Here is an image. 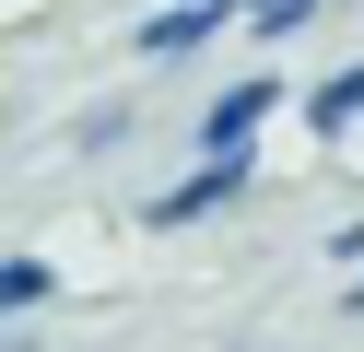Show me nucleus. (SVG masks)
<instances>
[{
  "label": "nucleus",
  "mask_w": 364,
  "mask_h": 352,
  "mask_svg": "<svg viewBox=\"0 0 364 352\" xmlns=\"http://www.w3.org/2000/svg\"><path fill=\"white\" fill-rule=\"evenodd\" d=\"M247 176H259V164H247V153H200V164H188V176H176V188H153V200H141V223H153V235H176V223H200V211H223V200H247Z\"/></svg>",
  "instance_id": "1"
},
{
  "label": "nucleus",
  "mask_w": 364,
  "mask_h": 352,
  "mask_svg": "<svg viewBox=\"0 0 364 352\" xmlns=\"http://www.w3.org/2000/svg\"><path fill=\"white\" fill-rule=\"evenodd\" d=\"M270 106H282V82H259V70H247L235 94H212V117H200V153H259Z\"/></svg>",
  "instance_id": "2"
},
{
  "label": "nucleus",
  "mask_w": 364,
  "mask_h": 352,
  "mask_svg": "<svg viewBox=\"0 0 364 352\" xmlns=\"http://www.w3.org/2000/svg\"><path fill=\"white\" fill-rule=\"evenodd\" d=\"M353 117H364V59H353V70H329V82L306 94V129H317V141H341Z\"/></svg>",
  "instance_id": "3"
},
{
  "label": "nucleus",
  "mask_w": 364,
  "mask_h": 352,
  "mask_svg": "<svg viewBox=\"0 0 364 352\" xmlns=\"http://www.w3.org/2000/svg\"><path fill=\"white\" fill-rule=\"evenodd\" d=\"M48 294H59V270H48V258H0V317H36Z\"/></svg>",
  "instance_id": "4"
},
{
  "label": "nucleus",
  "mask_w": 364,
  "mask_h": 352,
  "mask_svg": "<svg viewBox=\"0 0 364 352\" xmlns=\"http://www.w3.org/2000/svg\"><path fill=\"white\" fill-rule=\"evenodd\" d=\"M247 23L259 36H294V23H317V0H247Z\"/></svg>",
  "instance_id": "5"
},
{
  "label": "nucleus",
  "mask_w": 364,
  "mask_h": 352,
  "mask_svg": "<svg viewBox=\"0 0 364 352\" xmlns=\"http://www.w3.org/2000/svg\"><path fill=\"white\" fill-rule=\"evenodd\" d=\"M329 258H341V270H364V223H341V247H329Z\"/></svg>",
  "instance_id": "6"
},
{
  "label": "nucleus",
  "mask_w": 364,
  "mask_h": 352,
  "mask_svg": "<svg viewBox=\"0 0 364 352\" xmlns=\"http://www.w3.org/2000/svg\"><path fill=\"white\" fill-rule=\"evenodd\" d=\"M341 317H364V270H353V282H341Z\"/></svg>",
  "instance_id": "7"
}]
</instances>
